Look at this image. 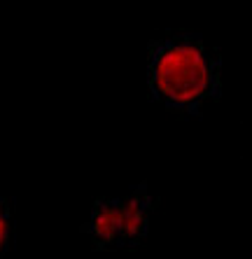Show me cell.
Listing matches in <instances>:
<instances>
[{"label": "cell", "mask_w": 252, "mask_h": 259, "mask_svg": "<svg viewBox=\"0 0 252 259\" xmlns=\"http://www.w3.org/2000/svg\"><path fill=\"white\" fill-rule=\"evenodd\" d=\"M147 84L152 98L166 110L198 117L222 94V59L194 33L161 37L150 45Z\"/></svg>", "instance_id": "6da1fadb"}, {"label": "cell", "mask_w": 252, "mask_h": 259, "mask_svg": "<svg viewBox=\"0 0 252 259\" xmlns=\"http://www.w3.org/2000/svg\"><path fill=\"white\" fill-rule=\"evenodd\" d=\"M156 199L145 185L121 196L98 199L84 222L82 234L96 250H133L150 234Z\"/></svg>", "instance_id": "7a4b0ae2"}, {"label": "cell", "mask_w": 252, "mask_h": 259, "mask_svg": "<svg viewBox=\"0 0 252 259\" xmlns=\"http://www.w3.org/2000/svg\"><path fill=\"white\" fill-rule=\"evenodd\" d=\"M14 238V208L10 199H0V259L12 247Z\"/></svg>", "instance_id": "3957f363"}]
</instances>
